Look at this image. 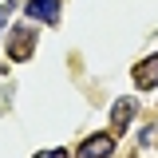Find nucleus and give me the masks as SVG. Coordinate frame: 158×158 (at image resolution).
Returning a JSON list of instances; mask_svg holds the SVG:
<instances>
[{
	"instance_id": "obj_2",
	"label": "nucleus",
	"mask_w": 158,
	"mask_h": 158,
	"mask_svg": "<svg viewBox=\"0 0 158 158\" xmlns=\"http://www.w3.org/2000/svg\"><path fill=\"white\" fill-rule=\"evenodd\" d=\"M131 123H135V99H115V107H111V135L118 138Z\"/></svg>"
},
{
	"instance_id": "obj_7",
	"label": "nucleus",
	"mask_w": 158,
	"mask_h": 158,
	"mask_svg": "<svg viewBox=\"0 0 158 158\" xmlns=\"http://www.w3.org/2000/svg\"><path fill=\"white\" fill-rule=\"evenodd\" d=\"M36 158H67V150H59V146H52V150H40Z\"/></svg>"
},
{
	"instance_id": "obj_3",
	"label": "nucleus",
	"mask_w": 158,
	"mask_h": 158,
	"mask_svg": "<svg viewBox=\"0 0 158 158\" xmlns=\"http://www.w3.org/2000/svg\"><path fill=\"white\" fill-rule=\"evenodd\" d=\"M24 16L36 20V24H56L59 20V0H28Z\"/></svg>"
},
{
	"instance_id": "obj_5",
	"label": "nucleus",
	"mask_w": 158,
	"mask_h": 158,
	"mask_svg": "<svg viewBox=\"0 0 158 158\" xmlns=\"http://www.w3.org/2000/svg\"><path fill=\"white\" fill-rule=\"evenodd\" d=\"M32 44H36V36H32L28 28H16V32H12V48H8V56H12V59H28V56H32Z\"/></svg>"
},
{
	"instance_id": "obj_1",
	"label": "nucleus",
	"mask_w": 158,
	"mask_h": 158,
	"mask_svg": "<svg viewBox=\"0 0 158 158\" xmlns=\"http://www.w3.org/2000/svg\"><path fill=\"white\" fill-rule=\"evenodd\" d=\"M111 150H115V135H111V131H99V135H91L75 150V158H107Z\"/></svg>"
},
{
	"instance_id": "obj_4",
	"label": "nucleus",
	"mask_w": 158,
	"mask_h": 158,
	"mask_svg": "<svg viewBox=\"0 0 158 158\" xmlns=\"http://www.w3.org/2000/svg\"><path fill=\"white\" fill-rule=\"evenodd\" d=\"M135 83L142 87V91H154V87H158V52H154V56H146V59L135 67Z\"/></svg>"
},
{
	"instance_id": "obj_6",
	"label": "nucleus",
	"mask_w": 158,
	"mask_h": 158,
	"mask_svg": "<svg viewBox=\"0 0 158 158\" xmlns=\"http://www.w3.org/2000/svg\"><path fill=\"white\" fill-rule=\"evenodd\" d=\"M12 8H16V0H4V4H0V32H4V24L12 16Z\"/></svg>"
}]
</instances>
